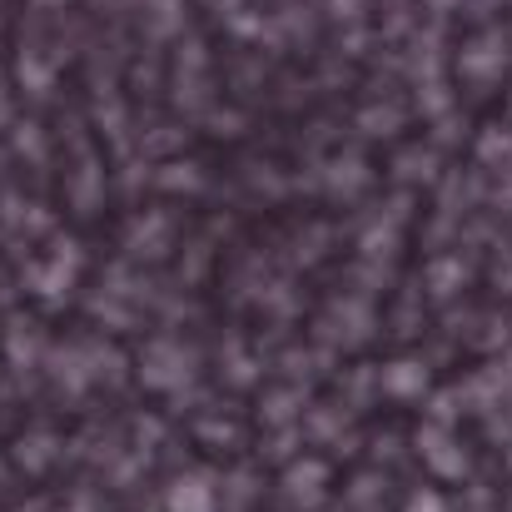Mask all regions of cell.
Returning <instances> with one entry per match:
<instances>
[{"label": "cell", "mask_w": 512, "mask_h": 512, "mask_svg": "<svg viewBox=\"0 0 512 512\" xmlns=\"http://www.w3.org/2000/svg\"><path fill=\"white\" fill-rule=\"evenodd\" d=\"M503 60H508V45H503V35H478V40L463 50V75H478V80H488V75H498V70H503Z\"/></svg>", "instance_id": "cell-1"}, {"label": "cell", "mask_w": 512, "mask_h": 512, "mask_svg": "<svg viewBox=\"0 0 512 512\" xmlns=\"http://www.w3.org/2000/svg\"><path fill=\"white\" fill-rule=\"evenodd\" d=\"M428 383V373L418 368V363H393V373H388V388L393 393H413V388H423Z\"/></svg>", "instance_id": "cell-2"}, {"label": "cell", "mask_w": 512, "mask_h": 512, "mask_svg": "<svg viewBox=\"0 0 512 512\" xmlns=\"http://www.w3.org/2000/svg\"><path fill=\"white\" fill-rule=\"evenodd\" d=\"M408 512H443V503H438L433 493H418V498L408 503Z\"/></svg>", "instance_id": "cell-3"}]
</instances>
